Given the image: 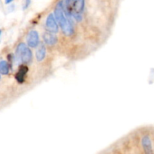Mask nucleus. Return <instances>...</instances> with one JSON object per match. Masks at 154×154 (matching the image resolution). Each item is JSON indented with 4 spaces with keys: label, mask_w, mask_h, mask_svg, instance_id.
Segmentation results:
<instances>
[{
    "label": "nucleus",
    "mask_w": 154,
    "mask_h": 154,
    "mask_svg": "<svg viewBox=\"0 0 154 154\" xmlns=\"http://www.w3.org/2000/svg\"><path fill=\"white\" fill-rule=\"evenodd\" d=\"M55 16L60 24L63 32L66 35H71L73 33V25L70 20V17L66 14L64 9V2L61 0L57 5L55 8Z\"/></svg>",
    "instance_id": "1"
},
{
    "label": "nucleus",
    "mask_w": 154,
    "mask_h": 154,
    "mask_svg": "<svg viewBox=\"0 0 154 154\" xmlns=\"http://www.w3.org/2000/svg\"><path fill=\"white\" fill-rule=\"evenodd\" d=\"M64 9L66 13L76 20H82V12L84 8V0H65Z\"/></svg>",
    "instance_id": "2"
},
{
    "label": "nucleus",
    "mask_w": 154,
    "mask_h": 154,
    "mask_svg": "<svg viewBox=\"0 0 154 154\" xmlns=\"http://www.w3.org/2000/svg\"><path fill=\"white\" fill-rule=\"evenodd\" d=\"M17 58L23 63H28L32 59V51L27 48L25 44L21 43L17 46L16 50Z\"/></svg>",
    "instance_id": "3"
},
{
    "label": "nucleus",
    "mask_w": 154,
    "mask_h": 154,
    "mask_svg": "<svg viewBox=\"0 0 154 154\" xmlns=\"http://www.w3.org/2000/svg\"><path fill=\"white\" fill-rule=\"evenodd\" d=\"M26 40L28 45L29 47H31V48H35V47H37L39 42V37L37 32L34 31V30L30 31L29 32L28 35H27Z\"/></svg>",
    "instance_id": "4"
},
{
    "label": "nucleus",
    "mask_w": 154,
    "mask_h": 154,
    "mask_svg": "<svg viewBox=\"0 0 154 154\" xmlns=\"http://www.w3.org/2000/svg\"><path fill=\"white\" fill-rule=\"evenodd\" d=\"M46 27L47 29L51 32L55 33L58 32V26H57L55 18L53 16V14H50L47 18Z\"/></svg>",
    "instance_id": "5"
},
{
    "label": "nucleus",
    "mask_w": 154,
    "mask_h": 154,
    "mask_svg": "<svg viewBox=\"0 0 154 154\" xmlns=\"http://www.w3.org/2000/svg\"><path fill=\"white\" fill-rule=\"evenodd\" d=\"M141 144H142V147L144 148V151L147 153H153V146H152L151 140L150 139L149 136L145 135L143 137L142 140H141Z\"/></svg>",
    "instance_id": "6"
},
{
    "label": "nucleus",
    "mask_w": 154,
    "mask_h": 154,
    "mask_svg": "<svg viewBox=\"0 0 154 154\" xmlns=\"http://www.w3.org/2000/svg\"><path fill=\"white\" fill-rule=\"evenodd\" d=\"M44 40H45V43L48 45H54L57 42V37L56 36L55 34H54V32H46L44 35Z\"/></svg>",
    "instance_id": "7"
},
{
    "label": "nucleus",
    "mask_w": 154,
    "mask_h": 154,
    "mask_svg": "<svg viewBox=\"0 0 154 154\" xmlns=\"http://www.w3.org/2000/svg\"><path fill=\"white\" fill-rule=\"evenodd\" d=\"M27 72H28V68L25 66H22L20 68L19 71L16 74V79L19 83H23L24 81V78H25Z\"/></svg>",
    "instance_id": "8"
},
{
    "label": "nucleus",
    "mask_w": 154,
    "mask_h": 154,
    "mask_svg": "<svg viewBox=\"0 0 154 154\" xmlns=\"http://www.w3.org/2000/svg\"><path fill=\"white\" fill-rule=\"evenodd\" d=\"M46 56V48L45 45H42L36 51V59L38 61H42Z\"/></svg>",
    "instance_id": "9"
},
{
    "label": "nucleus",
    "mask_w": 154,
    "mask_h": 154,
    "mask_svg": "<svg viewBox=\"0 0 154 154\" xmlns=\"http://www.w3.org/2000/svg\"><path fill=\"white\" fill-rule=\"evenodd\" d=\"M9 72V66L6 61L0 62V73L2 75H8Z\"/></svg>",
    "instance_id": "10"
},
{
    "label": "nucleus",
    "mask_w": 154,
    "mask_h": 154,
    "mask_svg": "<svg viewBox=\"0 0 154 154\" xmlns=\"http://www.w3.org/2000/svg\"><path fill=\"white\" fill-rule=\"evenodd\" d=\"M29 3H30V0H25V5L23 6V9L27 8L29 5Z\"/></svg>",
    "instance_id": "11"
},
{
    "label": "nucleus",
    "mask_w": 154,
    "mask_h": 154,
    "mask_svg": "<svg viewBox=\"0 0 154 154\" xmlns=\"http://www.w3.org/2000/svg\"><path fill=\"white\" fill-rule=\"evenodd\" d=\"M12 1H13V0H5V3L6 4H9V3L11 2Z\"/></svg>",
    "instance_id": "12"
},
{
    "label": "nucleus",
    "mask_w": 154,
    "mask_h": 154,
    "mask_svg": "<svg viewBox=\"0 0 154 154\" xmlns=\"http://www.w3.org/2000/svg\"><path fill=\"white\" fill-rule=\"evenodd\" d=\"M1 33H2V31H1V30H0V35H1Z\"/></svg>",
    "instance_id": "13"
}]
</instances>
